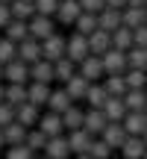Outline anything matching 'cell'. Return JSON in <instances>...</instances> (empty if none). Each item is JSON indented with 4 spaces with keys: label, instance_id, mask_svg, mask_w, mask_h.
<instances>
[{
    "label": "cell",
    "instance_id": "cell-1",
    "mask_svg": "<svg viewBox=\"0 0 147 159\" xmlns=\"http://www.w3.org/2000/svg\"><path fill=\"white\" fill-rule=\"evenodd\" d=\"M41 44V59L44 62H59V59H65V39L59 33H53L50 39H44V41H38Z\"/></svg>",
    "mask_w": 147,
    "mask_h": 159
},
{
    "label": "cell",
    "instance_id": "cell-2",
    "mask_svg": "<svg viewBox=\"0 0 147 159\" xmlns=\"http://www.w3.org/2000/svg\"><path fill=\"white\" fill-rule=\"evenodd\" d=\"M27 30H29V39H35V41H44V39H50L56 33L53 18H44V15H33L27 21Z\"/></svg>",
    "mask_w": 147,
    "mask_h": 159
},
{
    "label": "cell",
    "instance_id": "cell-3",
    "mask_svg": "<svg viewBox=\"0 0 147 159\" xmlns=\"http://www.w3.org/2000/svg\"><path fill=\"white\" fill-rule=\"evenodd\" d=\"M85 56H88V41H85V35L74 33L71 39H65V59H71L74 65H79Z\"/></svg>",
    "mask_w": 147,
    "mask_h": 159
},
{
    "label": "cell",
    "instance_id": "cell-4",
    "mask_svg": "<svg viewBox=\"0 0 147 159\" xmlns=\"http://www.w3.org/2000/svg\"><path fill=\"white\" fill-rule=\"evenodd\" d=\"M15 59H18V62H24V65H35L41 59V44L35 39L18 41V44H15Z\"/></svg>",
    "mask_w": 147,
    "mask_h": 159
},
{
    "label": "cell",
    "instance_id": "cell-5",
    "mask_svg": "<svg viewBox=\"0 0 147 159\" xmlns=\"http://www.w3.org/2000/svg\"><path fill=\"white\" fill-rule=\"evenodd\" d=\"M100 62H103V74H124L127 71V53L109 47V50L100 56Z\"/></svg>",
    "mask_w": 147,
    "mask_h": 159
},
{
    "label": "cell",
    "instance_id": "cell-6",
    "mask_svg": "<svg viewBox=\"0 0 147 159\" xmlns=\"http://www.w3.org/2000/svg\"><path fill=\"white\" fill-rule=\"evenodd\" d=\"M106 115H103V109H91V112H82V130L88 133V136H100L103 130H106Z\"/></svg>",
    "mask_w": 147,
    "mask_h": 159
},
{
    "label": "cell",
    "instance_id": "cell-7",
    "mask_svg": "<svg viewBox=\"0 0 147 159\" xmlns=\"http://www.w3.org/2000/svg\"><path fill=\"white\" fill-rule=\"evenodd\" d=\"M79 0H59V6H56V21L59 24H65V27H74V21L79 18Z\"/></svg>",
    "mask_w": 147,
    "mask_h": 159
},
{
    "label": "cell",
    "instance_id": "cell-8",
    "mask_svg": "<svg viewBox=\"0 0 147 159\" xmlns=\"http://www.w3.org/2000/svg\"><path fill=\"white\" fill-rule=\"evenodd\" d=\"M82 80H88V83H97V80L103 77V62H100V56H85L82 62H79V71H77Z\"/></svg>",
    "mask_w": 147,
    "mask_h": 159
},
{
    "label": "cell",
    "instance_id": "cell-9",
    "mask_svg": "<svg viewBox=\"0 0 147 159\" xmlns=\"http://www.w3.org/2000/svg\"><path fill=\"white\" fill-rule=\"evenodd\" d=\"M3 77L9 80V85H27V80H29V65H24V62H9V65H3Z\"/></svg>",
    "mask_w": 147,
    "mask_h": 159
},
{
    "label": "cell",
    "instance_id": "cell-10",
    "mask_svg": "<svg viewBox=\"0 0 147 159\" xmlns=\"http://www.w3.org/2000/svg\"><path fill=\"white\" fill-rule=\"evenodd\" d=\"M144 15H147L144 6H124L121 9V27H127V30L144 27Z\"/></svg>",
    "mask_w": 147,
    "mask_h": 159
},
{
    "label": "cell",
    "instance_id": "cell-11",
    "mask_svg": "<svg viewBox=\"0 0 147 159\" xmlns=\"http://www.w3.org/2000/svg\"><path fill=\"white\" fill-rule=\"evenodd\" d=\"M38 133H44L47 139H53V136H62L65 133V127H62V115H56V112H47L44 118H38V127H35Z\"/></svg>",
    "mask_w": 147,
    "mask_h": 159
},
{
    "label": "cell",
    "instance_id": "cell-12",
    "mask_svg": "<svg viewBox=\"0 0 147 159\" xmlns=\"http://www.w3.org/2000/svg\"><path fill=\"white\" fill-rule=\"evenodd\" d=\"M85 41H88V53L91 56H103V53L112 47V39H109V33H103V30H94L91 35H85Z\"/></svg>",
    "mask_w": 147,
    "mask_h": 159
},
{
    "label": "cell",
    "instance_id": "cell-13",
    "mask_svg": "<svg viewBox=\"0 0 147 159\" xmlns=\"http://www.w3.org/2000/svg\"><path fill=\"white\" fill-rule=\"evenodd\" d=\"M121 127H124L127 136H144V130H147V118H144L141 112H127L124 121H121Z\"/></svg>",
    "mask_w": 147,
    "mask_h": 159
},
{
    "label": "cell",
    "instance_id": "cell-14",
    "mask_svg": "<svg viewBox=\"0 0 147 159\" xmlns=\"http://www.w3.org/2000/svg\"><path fill=\"white\" fill-rule=\"evenodd\" d=\"M44 156H47V159H68V156H71V150H68V139H65V136H53V139H47V144H44Z\"/></svg>",
    "mask_w": 147,
    "mask_h": 159
},
{
    "label": "cell",
    "instance_id": "cell-15",
    "mask_svg": "<svg viewBox=\"0 0 147 159\" xmlns=\"http://www.w3.org/2000/svg\"><path fill=\"white\" fill-rule=\"evenodd\" d=\"M103 115H106L109 124H121L124 115H127L124 100H121V97H106V103H103Z\"/></svg>",
    "mask_w": 147,
    "mask_h": 159
},
{
    "label": "cell",
    "instance_id": "cell-16",
    "mask_svg": "<svg viewBox=\"0 0 147 159\" xmlns=\"http://www.w3.org/2000/svg\"><path fill=\"white\" fill-rule=\"evenodd\" d=\"M121 100H124L127 112H144V106H147V91L144 89H127V94L121 97Z\"/></svg>",
    "mask_w": 147,
    "mask_h": 159
},
{
    "label": "cell",
    "instance_id": "cell-17",
    "mask_svg": "<svg viewBox=\"0 0 147 159\" xmlns=\"http://www.w3.org/2000/svg\"><path fill=\"white\" fill-rule=\"evenodd\" d=\"M38 118H41V115H38V106H33V103H21V106L15 109V121L21 127H27V130L38 124Z\"/></svg>",
    "mask_w": 147,
    "mask_h": 159
},
{
    "label": "cell",
    "instance_id": "cell-18",
    "mask_svg": "<svg viewBox=\"0 0 147 159\" xmlns=\"http://www.w3.org/2000/svg\"><path fill=\"white\" fill-rule=\"evenodd\" d=\"M50 85H44V83H33V85H27V103H33V106H47V97H50Z\"/></svg>",
    "mask_w": 147,
    "mask_h": 159
},
{
    "label": "cell",
    "instance_id": "cell-19",
    "mask_svg": "<svg viewBox=\"0 0 147 159\" xmlns=\"http://www.w3.org/2000/svg\"><path fill=\"white\" fill-rule=\"evenodd\" d=\"M118 27H121V12L118 9L97 12V30H103V33H115Z\"/></svg>",
    "mask_w": 147,
    "mask_h": 159
},
{
    "label": "cell",
    "instance_id": "cell-20",
    "mask_svg": "<svg viewBox=\"0 0 147 159\" xmlns=\"http://www.w3.org/2000/svg\"><path fill=\"white\" fill-rule=\"evenodd\" d=\"M100 139H103L112 150H115V148L121 150V144L127 142V133H124V127H121V124H106V130L100 133Z\"/></svg>",
    "mask_w": 147,
    "mask_h": 159
},
{
    "label": "cell",
    "instance_id": "cell-21",
    "mask_svg": "<svg viewBox=\"0 0 147 159\" xmlns=\"http://www.w3.org/2000/svg\"><path fill=\"white\" fill-rule=\"evenodd\" d=\"M29 80H33V83L50 85V83H53V65L44 62V59H38L35 65H29Z\"/></svg>",
    "mask_w": 147,
    "mask_h": 159
},
{
    "label": "cell",
    "instance_id": "cell-22",
    "mask_svg": "<svg viewBox=\"0 0 147 159\" xmlns=\"http://www.w3.org/2000/svg\"><path fill=\"white\" fill-rule=\"evenodd\" d=\"M65 139H68V150H71V153H77V156L85 153V150H88V142H91V136L85 130H71Z\"/></svg>",
    "mask_w": 147,
    "mask_h": 159
},
{
    "label": "cell",
    "instance_id": "cell-23",
    "mask_svg": "<svg viewBox=\"0 0 147 159\" xmlns=\"http://www.w3.org/2000/svg\"><path fill=\"white\" fill-rule=\"evenodd\" d=\"M121 153H124V159H141V156L147 153L141 136H127V142L121 144Z\"/></svg>",
    "mask_w": 147,
    "mask_h": 159
},
{
    "label": "cell",
    "instance_id": "cell-24",
    "mask_svg": "<svg viewBox=\"0 0 147 159\" xmlns=\"http://www.w3.org/2000/svg\"><path fill=\"white\" fill-rule=\"evenodd\" d=\"M3 39H9L12 44H18V41H24V39H29V30H27V21H15V18H12L9 24H6L3 27Z\"/></svg>",
    "mask_w": 147,
    "mask_h": 159
},
{
    "label": "cell",
    "instance_id": "cell-25",
    "mask_svg": "<svg viewBox=\"0 0 147 159\" xmlns=\"http://www.w3.org/2000/svg\"><path fill=\"white\" fill-rule=\"evenodd\" d=\"M74 106V100L68 94H65V89H59V91H50V97H47V112H56V115H62L65 109H71Z\"/></svg>",
    "mask_w": 147,
    "mask_h": 159
},
{
    "label": "cell",
    "instance_id": "cell-26",
    "mask_svg": "<svg viewBox=\"0 0 147 159\" xmlns=\"http://www.w3.org/2000/svg\"><path fill=\"white\" fill-rule=\"evenodd\" d=\"M9 12H12L15 21H29V18L35 15V3H33V0H12Z\"/></svg>",
    "mask_w": 147,
    "mask_h": 159
},
{
    "label": "cell",
    "instance_id": "cell-27",
    "mask_svg": "<svg viewBox=\"0 0 147 159\" xmlns=\"http://www.w3.org/2000/svg\"><path fill=\"white\" fill-rule=\"evenodd\" d=\"M24 139H27V127H21L18 121H12L9 127H3V142L9 144V148H15V144H24Z\"/></svg>",
    "mask_w": 147,
    "mask_h": 159
},
{
    "label": "cell",
    "instance_id": "cell-28",
    "mask_svg": "<svg viewBox=\"0 0 147 159\" xmlns=\"http://www.w3.org/2000/svg\"><path fill=\"white\" fill-rule=\"evenodd\" d=\"M85 89H88V80H82L79 74H74L68 83H65V94H68L71 100H82V97H85Z\"/></svg>",
    "mask_w": 147,
    "mask_h": 159
},
{
    "label": "cell",
    "instance_id": "cell-29",
    "mask_svg": "<svg viewBox=\"0 0 147 159\" xmlns=\"http://www.w3.org/2000/svg\"><path fill=\"white\" fill-rule=\"evenodd\" d=\"M109 97H124L127 94V83H124V74H106V83H103Z\"/></svg>",
    "mask_w": 147,
    "mask_h": 159
},
{
    "label": "cell",
    "instance_id": "cell-30",
    "mask_svg": "<svg viewBox=\"0 0 147 159\" xmlns=\"http://www.w3.org/2000/svg\"><path fill=\"white\" fill-rule=\"evenodd\" d=\"M109 39H112V47L115 50H130L132 47V30H127V27H118L115 33H109Z\"/></svg>",
    "mask_w": 147,
    "mask_h": 159
},
{
    "label": "cell",
    "instance_id": "cell-31",
    "mask_svg": "<svg viewBox=\"0 0 147 159\" xmlns=\"http://www.w3.org/2000/svg\"><path fill=\"white\" fill-rule=\"evenodd\" d=\"M106 89L103 85H97V83H88V89H85V97L82 100H88L91 103V109H103V103H106Z\"/></svg>",
    "mask_w": 147,
    "mask_h": 159
},
{
    "label": "cell",
    "instance_id": "cell-32",
    "mask_svg": "<svg viewBox=\"0 0 147 159\" xmlns=\"http://www.w3.org/2000/svg\"><path fill=\"white\" fill-rule=\"evenodd\" d=\"M127 68H136L147 74V50L144 47H130L127 50Z\"/></svg>",
    "mask_w": 147,
    "mask_h": 159
},
{
    "label": "cell",
    "instance_id": "cell-33",
    "mask_svg": "<svg viewBox=\"0 0 147 159\" xmlns=\"http://www.w3.org/2000/svg\"><path fill=\"white\" fill-rule=\"evenodd\" d=\"M3 103H9V106H21V103H27V85H6L3 91Z\"/></svg>",
    "mask_w": 147,
    "mask_h": 159
},
{
    "label": "cell",
    "instance_id": "cell-34",
    "mask_svg": "<svg viewBox=\"0 0 147 159\" xmlns=\"http://www.w3.org/2000/svg\"><path fill=\"white\" fill-rule=\"evenodd\" d=\"M74 74H77V65H74L71 59H59V62H53V80H62V83H68Z\"/></svg>",
    "mask_w": 147,
    "mask_h": 159
},
{
    "label": "cell",
    "instance_id": "cell-35",
    "mask_svg": "<svg viewBox=\"0 0 147 159\" xmlns=\"http://www.w3.org/2000/svg\"><path fill=\"white\" fill-rule=\"evenodd\" d=\"M74 27H77L79 35H91L97 30V15H88V12H79V18L74 21Z\"/></svg>",
    "mask_w": 147,
    "mask_h": 159
},
{
    "label": "cell",
    "instance_id": "cell-36",
    "mask_svg": "<svg viewBox=\"0 0 147 159\" xmlns=\"http://www.w3.org/2000/svg\"><path fill=\"white\" fill-rule=\"evenodd\" d=\"M85 153H88L91 159H109V156H112V148H109V144L103 142V139H94V136H91L88 150H85Z\"/></svg>",
    "mask_w": 147,
    "mask_h": 159
},
{
    "label": "cell",
    "instance_id": "cell-37",
    "mask_svg": "<svg viewBox=\"0 0 147 159\" xmlns=\"http://www.w3.org/2000/svg\"><path fill=\"white\" fill-rule=\"evenodd\" d=\"M62 127L65 130H82V112H79L77 106L65 109L62 112Z\"/></svg>",
    "mask_w": 147,
    "mask_h": 159
},
{
    "label": "cell",
    "instance_id": "cell-38",
    "mask_svg": "<svg viewBox=\"0 0 147 159\" xmlns=\"http://www.w3.org/2000/svg\"><path fill=\"white\" fill-rule=\"evenodd\" d=\"M44 144H47V136H44V133H38V130H27L24 148H29L33 153H38V150H44Z\"/></svg>",
    "mask_w": 147,
    "mask_h": 159
},
{
    "label": "cell",
    "instance_id": "cell-39",
    "mask_svg": "<svg viewBox=\"0 0 147 159\" xmlns=\"http://www.w3.org/2000/svg\"><path fill=\"white\" fill-rule=\"evenodd\" d=\"M124 83H127V89H144L147 85V74L144 71H136V68H127L124 71Z\"/></svg>",
    "mask_w": 147,
    "mask_h": 159
},
{
    "label": "cell",
    "instance_id": "cell-40",
    "mask_svg": "<svg viewBox=\"0 0 147 159\" xmlns=\"http://www.w3.org/2000/svg\"><path fill=\"white\" fill-rule=\"evenodd\" d=\"M33 3H35V15L53 18V15H56V6H59V0H33Z\"/></svg>",
    "mask_w": 147,
    "mask_h": 159
},
{
    "label": "cell",
    "instance_id": "cell-41",
    "mask_svg": "<svg viewBox=\"0 0 147 159\" xmlns=\"http://www.w3.org/2000/svg\"><path fill=\"white\" fill-rule=\"evenodd\" d=\"M15 62V44L9 39H0V65H9Z\"/></svg>",
    "mask_w": 147,
    "mask_h": 159
},
{
    "label": "cell",
    "instance_id": "cell-42",
    "mask_svg": "<svg viewBox=\"0 0 147 159\" xmlns=\"http://www.w3.org/2000/svg\"><path fill=\"white\" fill-rule=\"evenodd\" d=\"M6 159H35V156H33V150H29V148H24V144H15V148L6 150Z\"/></svg>",
    "mask_w": 147,
    "mask_h": 159
},
{
    "label": "cell",
    "instance_id": "cell-43",
    "mask_svg": "<svg viewBox=\"0 0 147 159\" xmlns=\"http://www.w3.org/2000/svg\"><path fill=\"white\" fill-rule=\"evenodd\" d=\"M12 121H15V106H9V103H0V130H3V127H9Z\"/></svg>",
    "mask_w": 147,
    "mask_h": 159
},
{
    "label": "cell",
    "instance_id": "cell-44",
    "mask_svg": "<svg viewBox=\"0 0 147 159\" xmlns=\"http://www.w3.org/2000/svg\"><path fill=\"white\" fill-rule=\"evenodd\" d=\"M79 9L88 12V15H97V12L106 9V3H103V0H79Z\"/></svg>",
    "mask_w": 147,
    "mask_h": 159
},
{
    "label": "cell",
    "instance_id": "cell-45",
    "mask_svg": "<svg viewBox=\"0 0 147 159\" xmlns=\"http://www.w3.org/2000/svg\"><path fill=\"white\" fill-rule=\"evenodd\" d=\"M132 47H144L147 50V27H136L132 30Z\"/></svg>",
    "mask_w": 147,
    "mask_h": 159
},
{
    "label": "cell",
    "instance_id": "cell-46",
    "mask_svg": "<svg viewBox=\"0 0 147 159\" xmlns=\"http://www.w3.org/2000/svg\"><path fill=\"white\" fill-rule=\"evenodd\" d=\"M9 21H12V12H9V6H6V3H0V30H3Z\"/></svg>",
    "mask_w": 147,
    "mask_h": 159
},
{
    "label": "cell",
    "instance_id": "cell-47",
    "mask_svg": "<svg viewBox=\"0 0 147 159\" xmlns=\"http://www.w3.org/2000/svg\"><path fill=\"white\" fill-rule=\"evenodd\" d=\"M103 3H106V9H124V6H127V0H103Z\"/></svg>",
    "mask_w": 147,
    "mask_h": 159
},
{
    "label": "cell",
    "instance_id": "cell-48",
    "mask_svg": "<svg viewBox=\"0 0 147 159\" xmlns=\"http://www.w3.org/2000/svg\"><path fill=\"white\" fill-rule=\"evenodd\" d=\"M127 6H144L147 9V0H127Z\"/></svg>",
    "mask_w": 147,
    "mask_h": 159
},
{
    "label": "cell",
    "instance_id": "cell-49",
    "mask_svg": "<svg viewBox=\"0 0 147 159\" xmlns=\"http://www.w3.org/2000/svg\"><path fill=\"white\" fill-rule=\"evenodd\" d=\"M3 91H6V85H0V103H3Z\"/></svg>",
    "mask_w": 147,
    "mask_h": 159
},
{
    "label": "cell",
    "instance_id": "cell-50",
    "mask_svg": "<svg viewBox=\"0 0 147 159\" xmlns=\"http://www.w3.org/2000/svg\"><path fill=\"white\" fill-rule=\"evenodd\" d=\"M77 159H91V156H88V153H79V156H77Z\"/></svg>",
    "mask_w": 147,
    "mask_h": 159
},
{
    "label": "cell",
    "instance_id": "cell-51",
    "mask_svg": "<svg viewBox=\"0 0 147 159\" xmlns=\"http://www.w3.org/2000/svg\"><path fill=\"white\" fill-rule=\"evenodd\" d=\"M141 142H144V148H147V130H144V136H141Z\"/></svg>",
    "mask_w": 147,
    "mask_h": 159
},
{
    "label": "cell",
    "instance_id": "cell-52",
    "mask_svg": "<svg viewBox=\"0 0 147 159\" xmlns=\"http://www.w3.org/2000/svg\"><path fill=\"white\" fill-rule=\"evenodd\" d=\"M3 144H6V142H3V130H0V148H3Z\"/></svg>",
    "mask_w": 147,
    "mask_h": 159
},
{
    "label": "cell",
    "instance_id": "cell-53",
    "mask_svg": "<svg viewBox=\"0 0 147 159\" xmlns=\"http://www.w3.org/2000/svg\"><path fill=\"white\" fill-rule=\"evenodd\" d=\"M0 3H6V6H9V3H12V0H0Z\"/></svg>",
    "mask_w": 147,
    "mask_h": 159
},
{
    "label": "cell",
    "instance_id": "cell-54",
    "mask_svg": "<svg viewBox=\"0 0 147 159\" xmlns=\"http://www.w3.org/2000/svg\"><path fill=\"white\" fill-rule=\"evenodd\" d=\"M0 80H3V65H0Z\"/></svg>",
    "mask_w": 147,
    "mask_h": 159
},
{
    "label": "cell",
    "instance_id": "cell-55",
    "mask_svg": "<svg viewBox=\"0 0 147 159\" xmlns=\"http://www.w3.org/2000/svg\"><path fill=\"white\" fill-rule=\"evenodd\" d=\"M141 115H144V118H147V106H144V112H141Z\"/></svg>",
    "mask_w": 147,
    "mask_h": 159
},
{
    "label": "cell",
    "instance_id": "cell-56",
    "mask_svg": "<svg viewBox=\"0 0 147 159\" xmlns=\"http://www.w3.org/2000/svg\"><path fill=\"white\" fill-rule=\"evenodd\" d=\"M144 27H147V15H144Z\"/></svg>",
    "mask_w": 147,
    "mask_h": 159
},
{
    "label": "cell",
    "instance_id": "cell-57",
    "mask_svg": "<svg viewBox=\"0 0 147 159\" xmlns=\"http://www.w3.org/2000/svg\"><path fill=\"white\" fill-rule=\"evenodd\" d=\"M38 159H47V156H38Z\"/></svg>",
    "mask_w": 147,
    "mask_h": 159
},
{
    "label": "cell",
    "instance_id": "cell-58",
    "mask_svg": "<svg viewBox=\"0 0 147 159\" xmlns=\"http://www.w3.org/2000/svg\"><path fill=\"white\" fill-rule=\"evenodd\" d=\"M141 159H147V153H144V156H141Z\"/></svg>",
    "mask_w": 147,
    "mask_h": 159
},
{
    "label": "cell",
    "instance_id": "cell-59",
    "mask_svg": "<svg viewBox=\"0 0 147 159\" xmlns=\"http://www.w3.org/2000/svg\"><path fill=\"white\" fill-rule=\"evenodd\" d=\"M109 159H112V156H109Z\"/></svg>",
    "mask_w": 147,
    "mask_h": 159
}]
</instances>
